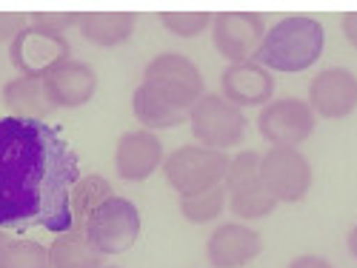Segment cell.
I'll return each mask as SVG.
<instances>
[{"label":"cell","mask_w":357,"mask_h":268,"mask_svg":"<svg viewBox=\"0 0 357 268\" xmlns=\"http://www.w3.org/2000/svg\"><path fill=\"white\" fill-rule=\"evenodd\" d=\"M77 180V155L54 126L0 117V231L29 226L69 231V197Z\"/></svg>","instance_id":"6da1fadb"},{"label":"cell","mask_w":357,"mask_h":268,"mask_svg":"<svg viewBox=\"0 0 357 268\" xmlns=\"http://www.w3.org/2000/svg\"><path fill=\"white\" fill-rule=\"evenodd\" d=\"M326 46V29L320 20L306 15H291L266 29V38L255 61L269 72L297 74L314 66Z\"/></svg>","instance_id":"7a4b0ae2"},{"label":"cell","mask_w":357,"mask_h":268,"mask_svg":"<svg viewBox=\"0 0 357 268\" xmlns=\"http://www.w3.org/2000/svg\"><path fill=\"white\" fill-rule=\"evenodd\" d=\"M160 168H163L166 183L181 197H189V194H200L215 186H223V177L229 168V155L189 143V145H181V148H174V152H169V157H163Z\"/></svg>","instance_id":"3957f363"},{"label":"cell","mask_w":357,"mask_h":268,"mask_svg":"<svg viewBox=\"0 0 357 268\" xmlns=\"http://www.w3.org/2000/svg\"><path fill=\"white\" fill-rule=\"evenodd\" d=\"M86 240L92 243L103 257L129 251L140 237V212L137 205L126 197H109L103 205H98L83 223Z\"/></svg>","instance_id":"277c9868"},{"label":"cell","mask_w":357,"mask_h":268,"mask_svg":"<svg viewBox=\"0 0 357 268\" xmlns=\"http://www.w3.org/2000/svg\"><path fill=\"white\" fill-rule=\"evenodd\" d=\"M226 203L241 220H260L278 208V200L260 183V155L257 152H237L229 157V168L223 177Z\"/></svg>","instance_id":"5b68a950"},{"label":"cell","mask_w":357,"mask_h":268,"mask_svg":"<svg viewBox=\"0 0 357 268\" xmlns=\"http://www.w3.org/2000/svg\"><path fill=\"white\" fill-rule=\"evenodd\" d=\"M143 83L152 86L160 97H166L172 106L183 111H189L206 95L200 69L181 52H163L152 57L143 69Z\"/></svg>","instance_id":"8992f818"},{"label":"cell","mask_w":357,"mask_h":268,"mask_svg":"<svg viewBox=\"0 0 357 268\" xmlns=\"http://www.w3.org/2000/svg\"><path fill=\"white\" fill-rule=\"evenodd\" d=\"M189 123L197 145L226 152L246 137V114L220 95H203L189 109Z\"/></svg>","instance_id":"52a82bcc"},{"label":"cell","mask_w":357,"mask_h":268,"mask_svg":"<svg viewBox=\"0 0 357 268\" xmlns=\"http://www.w3.org/2000/svg\"><path fill=\"white\" fill-rule=\"evenodd\" d=\"M312 163L297 148L272 145L260 157V183L278 203H301L312 189Z\"/></svg>","instance_id":"ba28073f"},{"label":"cell","mask_w":357,"mask_h":268,"mask_svg":"<svg viewBox=\"0 0 357 268\" xmlns=\"http://www.w3.org/2000/svg\"><path fill=\"white\" fill-rule=\"evenodd\" d=\"M257 132L266 143L297 148L314 132V111L301 97H280L269 100L257 114Z\"/></svg>","instance_id":"9c48e42d"},{"label":"cell","mask_w":357,"mask_h":268,"mask_svg":"<svg viewBox=\"0 0 357 268\" xmlns=\"http://www.w3.org/2000/svg\"><path fill=\"white\" fill-rule=\"evenodd\" d=\"M9 57H12V66L17 69V74L43 77L57 63L72 61V46L63 35L46 32V29L29 23L9 43Z\"/></svg>","instance_id":"30bf717a"},{"label":"cell","mask_w":357,"mask_h":268,"mask_svg":"<svg viewBox=\"0 0 357 268\" xmlns=\"http://www.w3.org/2000/svg\"><path fill=\"white\" fill-rule=\"evenodd\" d=\"M212 43L229 63L255 61L266 38V23L252 12H223L212 17Z\"/></svg>","instance_id":"8fae6325"},{"label":"cell","mask_w":357,"mask_h":268,"mask_svg":"<svg viewBox=\"0 0 357 268\" xmlns=\"http://www.w3.org/2000/svg\"><path fill=\"white\" fill-rule=\"evenodd\" d=\"M309 106L326 120H343L357 109V74L346 66H329L312 77Z\"/></svg>","instance_id":"7c38bea8"},{"label":"cell","mask_w":357,"mask_h":268,"mask_svg":"<svg viewBox=\"0 0 357 268\" xmlns=\"http://www.w3.org/2000/svg\"><path fill=\"white\" fill-rule=\"evenodd\" d=\"M163 143L155 132L132 129L117 137L114 145V171L126 183H143L163 166Z\"/></svg>","instance_id":"4fadbf2b"},{"label":"cell","mask_w":357,"mask_h":268,"mask_svg":"<svg viewBox=\"0 0 357 268\" xmlns=\"http://www.w3.org/2000/svg\"><path fill=\"white\" fill-rule=\"evenodd\" d=\"M40 80L52 109H80L98 92V72L83 61L57 63Z\"/></svg>","instance_id":"5bb4252c"},{"label":"cell","mask_w":357,"mask_h":268,"mask_svg":"<svg viewBox=\"0 0 357 268\" xmlns=\"http://www.w3.org/2000/svg\"><path fill=\"white\" fill-rule=\"evenodd\" d=\"M263 251L260 234L246 223H223L209 234L206 260L215 268H243Z\"/></svg>","instance_id":"9a60e30c"},{"label":"cell","mask_w":357,"mask_h":268,"mask_svg":"<svg viewBox=\"0 0 357 268\" xmlns=\"http://www.w3.org/2000/svg\"><path fill=\"white\" fill-rule=\"evenodd\" d=\"M275 95V77L269 69H263L257 61L229 63L220 74V97H226L231 106H266Z\"/></svg>","instance_id":"2e32d148"},{"label":"cell","mask_w":357,"mask_h":268,"mask_svg":"<svg viewBox=\"0 0 357 268\" xmlns=\"http://www.w3.org/2000/svg\"><path fill=\"white\" fill-rule=\"evenodd\" d=\"M3 103L12 111V117H20V120L46 123V117L54 111L43 92V80L29 74H17L3 86Z\"/></svg>","instance_id":"e0dca14e"},{"label":"cell","mask_w":357,"mask_h":268,"mask_svg":"<svg viewBox=\"0 0 357 268\" xmlns=\"http://www.w3.org/2000/svg\"><path fill=\"white\" fill-rule=\"evenodd\" d=\"M135 26H137V15L132 12H86L77 20L80 35L103 49L112 46H121L135 35Z\"/></svg>","instance_id":"ac0fdd59"},{"label":"cell","mask_w":357,"mask_h":268,"mask_svg":"<svg viewBox=\"0 0 357 268\" xmlns=\"http://www.w3.org/2000/svg\"><path fill=\"white\" fill-rule=\"evenodd\" d=\"M132 111L137 117V123L146 132H155V129H174L181 126L183 120H189V111L172 106L166 97H160L152 86L140 83L132 95Z\"/></svg>","instance_id":"d6986e66"},{"label":"cell","mask_w":357,"mask_h":268,"mask_svg":"<svg viewBox=\"0 0 357 268\" xmlns=\"http://www.w3.org/2000/svg\"><path fill=\"white\" fill-rule=\"evenodd\" d=\"M49 265L52 268H103V254L86 240L83 228L72 226L69 231L54 234L49 246Z\"/></svg>","instance_id":"ffe728a7"},{"label":"cell","mask_w":357,"mask_h":268,"mask_svg":"<svg viewBox=\"0 0 357 268\" xmlns=\"http://www.w3.org/2000/svg\"><path fill=\"white\" fill-rule=\"evenodd\" d=\"M109 197H114V189L106 177L100 174H86L80 180L72 186V226L83 228L86 217L95 212L98 205H103Z\"/></svg>","instance_id":"44dd1931"},{"label":"cell","mask_w":357,"mask_h":268,"mask_svg":"<svg viewBox=\"0 0 357 268\" xmlns=\"http://www.w3.org/2000/svg\"><path fill=\"white\" fill-rule=\"evenodd\" d=\"M0 268H52L49 249L35 240H6L0 246Z\"/></svg>","instance_id":"7402d4cb"},{"label":"cell","mask_w":357,"mask_h":268,"mask_svg":"<svg viewBox=\"0 0 357 268\" xmlns=\"http://www.w3.org/2000/svg\"><path fill=\"white\" fill-rule=\"evenodd\" d=\"M223 208H226V189L223 186H215V189L200 191V194L181 197V214L195 226L212 223L215 217H220Z\"/></svg>","instance_id":"603a6c76"},{"label":"cell","mask_w":357,"mask_h":268,"mask_svg":"<svg viewBox=\"0 0 357 268\" xmlns=\"http://www.w3.org/2000/svg\"><path fill=\"white\" fill-rule=\"evenodd\" d=\"M163 29H169L177 38H197L200 32L212 26V15L206 12H166L160 15Z\"/></svg>","instance_id":"cb8c5ba5"},{"label":"cell","mask_w":357,"mask_h":268,"mask_svg":"<svg viewBox=\"0 0 357 268\" xmlns=\"http://www.w3.org/2000/svg\"><path fill=\"white\" fill-rule=\"evenodd\" d=\"M77 20H80V15H66V12H38L29 17V23H35L54 35H66L72 26H77Z\"/></svg>","instance_id":"d4e9b609"},{"label":"cell","mask_w":357,"mask_h":268,"mask_svg":"<svg viewBox=\"0 0 357 268\" xmlns=\"http://www.w3.org/2000/svg\"><path fill=\"white\" fill-rule=\"evenodd\" d=\"M26 26H29V17L26 15L0 12V43H12Z\"/></svg>","instance_id":"484cf974"},{"label":"cell","mask_w":357,"mask_h":268,"mask_svg":"<svg viewBox=\"0 0 357 268\" xmlns=\"http://www.w3.org/2000/svg\"><path fill=\"white\" fill-rule=\"evenodd\" d=\"M289 268H335L326 257H317V254H303V257H294L289 262Z\"/></svg>","instance_id":"4316f807"},{"label":"cell","mask_w":357,"mask_h":268,"mask_svg":"<svg viewBox=\"0 0 357 268\" xmlns=\"http://www.w3.org/2000/svg\"><path fill=\"white\" fill-rule=\"evenodd\" d=\"M343 35H346V40L357 49V12H351V15H343Z\"/></svg>","instance_id":"83f0119b"},{"label":"cell","mask_w":357,"mask_h":268,"mask_svg":"<svg viewBox=\"0 0 357 268\" xmlns=\"http://www.w3.org/2000/svg\"><path fill=\"white\" fill-rule=\"evenodd\" d=\"M349 251H351V257L357 260V226L349 231Z\"/></svg>","instance_id":"f1b7e54d"},{"label":"cell","mask_w":357,"mask_h":268,"mask_svg":"<svg viewBox=\"0 0 357 268\" xmlns=\"http://www.w3.org/2000/svg\"><path fill=\"white\" fill-rule=\"evenodd\" d=\"M6 243V237H3V231H0V246H3Z\"/></svg>","instance_id":"f546056e"},{"label":"cell","mask_w":357,"mask_h":268,"mask_svg":"<svg viewBox=\"0 0 357 268\" xmlns=\"http://www.w3.org/2000/svg\"><path fill=\"white\" fill-rule=\"evenodd\" d=\"M103 268H117V265H103Z\"/></svg>","instance_id":"4dcf8cb0"}]
</instances>
